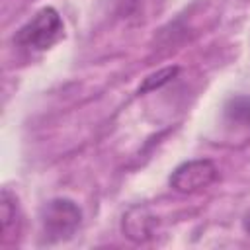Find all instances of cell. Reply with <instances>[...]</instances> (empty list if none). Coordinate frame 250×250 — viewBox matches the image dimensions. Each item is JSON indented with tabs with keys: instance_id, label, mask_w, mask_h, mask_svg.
<instances>
[{
	"instance_id": "1",
	"label": "cell",
	"mask_w": 250,
	"mask_h": 250,
	"mask_svg": "<svg viewBox=\"0 0 250 250\" xmlns=\"http://www.w3.org/2000/svg\"><path fill=\"white\" fill-rule=\"evenodd\" d=\"M64 35V25L59 12L51 6L41 8L25 25L20 27L16 35V43L25 49L45 51L61 41Z\"/></svg>"
},
{
	"instance_id": "2",
	"label": "cell",
	"mask_w": 250,
	"mask_h": 250,
	"mask_svg": "<svg viewBox=\"0 0 250 250\" xmlns=\"http://www.w3.org/2000/svg\"><path fill=\"white\" fill-rule=\"evenodd\" d=\"M41 229L49 242L70 238L82 221V211L72 199L57 197L41 207Z\"/></svg>"
},
{
	"instance_id": "3",
	"label": "cell",
	"mask_w": 250,
	"mask_h": 250,
	"mask_svg": "<svg viewBox=\"0 0 250 250\" xmlns=\"http://www.w3.org/2000/svg\"><path fill=\"white\" fill-rule=\"evenodd\" d=\"M219 176L217 166L207 160H189L180 164L172 176H170V186L180 191V193H195L199 189H205L207 186H211Z\"/></svg>"
},
{
	"instance_id": "4",
	"label": "cell",
	"mask_w": 250,
	"mask_h": 250,
	"mask_svg": "<svg viewBox=\"0 0 250 250\" xmlns=\"http://www.w3.org/2000/svg\"><path fill=\"white\" fill-rule=\"evenodd\" d=\"M123 232L133 242H145L152 236L154 217L146 207H133L123 215Z\"/></svg>"
},
{
	"instance_id": "5",
	"label": "cell",
	"mask_w": 250,
	"mask_h": 250,
	"mask_svg": "<svg viewBox=\"0 0 250 250\" xmlns=\"http://www.w3.org/2000/svg\"><path fill=\"white\" fill-rule=\"evenodd\" d=\"M0 219H2V242L14 240L18 232V201L8 189L2 191Z\"/></svg>"
},
{
	"instance_id": "6",
	"label": "cell",
	"mask_w": 250,
	"mask_h": 250,
	"mask_svg": "<svg viewBox=\"0 0 250 250\" xmlns=\"http://www.w3.org/2000/svg\"><path fill=\"white\" fill-rule=\"evenodd\" d=\"M225 115L230 123H244L250 125V98L246 96H238L229 100L227 107H225Z\"/></svg>"
},
{
	"instance_id": "7",
	"label": "cell",
	"mask_w": 250,
	"mask_h": 250,
	"mask_svg": "<svg viewBox=\"0 0 250 250\" xmlns=\"http://www.w3.org/2000/svg\"><path fill=\"white\" fill-rule=\"evenodd\" d=\"M178 74V66H168V68H162L150 76L145 78L143 86H141V92H148V90H156L160 86H164L166 82H170L174 76Z\"/></svg>"
},
{
	"instance_id": "8",
	"label": "cell",
	"mask_w": 250,
	"mask_h": 250,
	"mask_svg": "<svg viewBox=\"0 0 250 250\" xmlns=\"http://www.w3.org/2000/svg\"><path fill=\"white\" fill-rule=\"evenodd\" d=\"M242 227H244V230L250 234V211H246V215H244V219H242Z\"/></svg>"
}]
</instances>
